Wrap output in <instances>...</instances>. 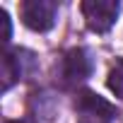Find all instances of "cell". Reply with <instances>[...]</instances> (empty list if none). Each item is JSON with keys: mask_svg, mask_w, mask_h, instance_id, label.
Returning <instances> with one entry per match:
<instances>
[{"mask_svg": "<svg viewBox=\"0 0 123 123\" xmlns=\"http://www.w3.org/2000/svg\"><path fill=\"white\" fill-rule=\"evenodd\" d=\"M29 55L27 51H19V48H5L3 51V58H0V80H3V92L12 89V85H17L24 75H27V65L31 63V58H24Z\"/></svg>", "mask_w": 123, "mask_h": 123, "instance_id": "5", "label": "cell"}, {"mask_svg": "<svg viewBox=\"0 0 123 123\" xmlns=\"http://www.w3.org/2000/svg\"><path fill=\"white\" fill-rule=\"evenodd\" d=\"M75 111H77V123H113L116 118V106L92 89L77 92Z\"/></svg>", "mask_w": 123, "mask_h": 123, "instance_id": "1", "label": "cell"}, {"mask_svg": "<svg viewBox=\"0 0 123 123\" xmlns=\"http://www.w3.org/2000/svg\"><path fill=\"white\" fill-rule=\"evenodd\" d=\"M19 15H22V22L31 31H48L55 24L58 5L53 0H24L19 7Z\"/></svg>", "mask_w": 123, "mask_h": 123, "instance_id": "4", "label": "cell"}, {"mask_svg": "<svg viewBox=\"0 0 123 123\" xmlns=\"http://www.w3.org/2000/svg\"><path fill=\"white\" fill-rule=\"evenodd\" d=\"M0 24H3V41L7 43V41H10V36H12V22H10L7 10H0Z\"/></svg>", "mask_w": 123, "mask_h": 123, "instance_id": "7", "label": "cell"}, {"mask_svg": "<svg viewBox=\"0 0 123 123\" xmlns=\"http://www.w3.org/2000/svg\"><path fill=\"white\" fill-rule=\"evenodd\" d=\"M94 70V60L89 55L87 48H70L63 58H60V68H58V75H60V82L63 87H75L80 82H85Z\"/></svg>", "mask_w": 123, "mask_h": 123, "instance_id": "2", "label": "cell"}, {"mask_svg": "<svg viewBox=\"0 0 123 123\" xmlns=\"http://www.w3.org/2000/svg\"><path fill=\"white\" fill-rule=\"evenodd\" d=\"M80 10H82V17L92 31L106 34L116 24V17L121 12V3L118 0H85L80 5Z\"/></svg>", "mask_w": 123, "mask_h": 123, "instance_id": "3", "label": "cell"}, {"mask_svg": "<svg viewBox=\"0 0 123 123\" xmlns=\"http://www.w3.org/2000/svg\"><path fill=\"white\" fill-rule=\"evenodd\" d=\"M7 123H36L34 118H22V121H7Z\"/></svg>", "mask_w": 123, "mask_h": 123, "instance_id": "8", "label": "cell"}, {"mask_svg": "<svg viewBox=\"0 0 123 123\" xmlns=\"http://www.w3.org/2000/svg\"><path fill=\"white\" fill-rule=\"evenodd\" d=\"M106 87H109V89H111L118 99H123V58H118L116 63H113V68L109 70Z\"/></svg>", "mask_w": 123, "mask_h": 123, "instance_id": "6", "label": "cell"}]
</instances>
